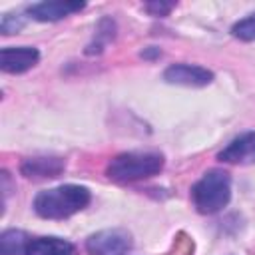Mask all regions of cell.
<instances>
[{
  "label": "cell",
  "mask_w": 255,
  "mask_h": 255,
  "mask_svg": "<svg viewBox=\"0 0 255 255\" xmlns=\"http://www.w3.org/2000/svg\"><path fill=\"white\" fill-rule=\"evenodd\" d=\"M90 189L84 185H58L34 197V211L44 219H66L90 203Z\"/></svg>",
  "instance_id": "cell-1"
},
{
  "label": "cell",
  "mask_w": 255,
  "mask_h": 255,
  "mask_svg": "<svg viewBox=\"0 0 255 255\" xmlns=\"http://www.w3.org/2000/svg\"><path fill=\"white\" fill-rule=\"evenodd\" d=\"M163 169V155L155 151H126L116 155L108 169L106 175L112 181L118 183H129L137 179H147L157 175Z\"/></svg>",
  "instance_id": "cell-2"
},
{
  "label": "cell",
  "mask_w": 255,
  "mask_h": 255,
  "mask_svg": "<svg viewBox=\"0 0 255 255\" xmlns=\"http://www.w3.org/2000/svg\"><path fill=\"white\" fill-rule=\"evenodd\" d=\"M191 199L199 213L211 215L221 211L231 199V177L227 171L211 169L193 187Z\"/></svg>",
  "instance_id": "cell-3"
},
{
  "label": "cell",
  "mask_w": 255,
  "mask_h": 255,
  "mask_svg": "<svg viewBox=\"0 0 255 255\" xmlns=\"http://www.w3.org/2000/svg\"><path fill=\"white\" fill-rule=\"evenodd\" d=\"M90 255H126L131 249V237L124 229H104L88 237Z\"/></svg>",
  "instance_id": "cell-4"
},
{
  "label": "cell",
  "mask_w": 255,
  "mask_h": 255,
  "mask_svg": "<svg viewBox=\"0 0 255 255\" xmlns=\"http://www.w3.org/2000/svg\"><path fill=\"white\" fill-rule=\"evenodd\" d=\"M163 80L167 84H177V86H187V88H201L211 84L213 72L193 66V64H173L163 72Z\"/></svg>",
  "instance_id": "cell-5"
},
{
  "label": "cell",
  "mask_w": 255,
  "mask_h": 255,
  "mask_svg": "<svg viewBox=\"0 0 255 255\" xmlns=\"http://www.w3.org/2000/svg\"><path fill=\"white\" fill-rule=\"evenodd\" d=\"M217 159L225 163H237V165L255 163V131H245L235 139H231L217 153Z\"/></svg>",
  "instance_id": "cell-6"
},
{
  "label": "cell",
  "mask_w": 255,
  "mask_h": 255,
  "mask_svg": "<svg viewBox=\"0 0 255 255\" xmlns=\"http://www.w3.org/2000/svg\"><path fill=\"white\" fill-rule=\"evenodd\" d=\"M40 60V52L32 46H18V48H2L0 52V68L8 74H22L36 66Z\"/></svg>",
  "instance_id": "cell-7"
},
{
  "label": "cell",
  "mask_w": 255,
  "mask_h": 255,
  "mask_svg": "<svg viewBox=\"0 0 255 255\" xmlns=\"http://www.w3.org/2000/svg\"><path fill=\"white\" fill-rule=\"evenodd\" d=\"M86 4L84 2H72V0H54V2H38L28 8L30 18L38 22H56L62 20L74 12H80Z\"/></svg>",
  "instance_id": "cell-8"
},
{
  "label": "cell",
  "mask_w": 255,
  "mask_h": 255,
  "mask_svg": "<svg viewBox=\"0 0 255 255\" xmlns=\"http://www.w3.org/2000/svg\"><path fill=\"white\" fill-rule=\"evenodd\" d=\"M66 167L62 157H28L22 161L20 171L28 179H48L58 177Z\"/></svg>",
  "instance_id": "cell-9"
},
{
  "label": "cell",
  "mask_w": 255,
  "mask_h": 255,
  "mask_svg": "<svg viewBox=\"0 0 255 255\" xmlns=\"http://www.w3.org/2000/svg\"><path fill=\"white\" fill-rule=\"evenodd\" d=\"M76 249L70 241L60 237H30L26 255H74Z\"/></svg>",
  "instance_id": "cell-10"
},
{
  "label": "cell",
  "mask_w": 255,
  "mask_h": 255,
  "mask_svg": "<svg viewBox=\"0 0 255 255\" xmlns=\"http://www.w3.org/2000/svg\"><path fill=\"white\" fill-rule=\"evenodd\" d=\"M32 235L20 229H8L0 237V255H26V245Z\"/></svg>",
  "instance_id": "cell-11"
},
{
  "label": "cell",
  "mask_w": 255,
  "mask_h": 255,
  "mask_svg": "<svg viewBox=\"0 0 255 255\" xmlns=\"http://www.w3.org/2000/svg\"><path fill=\"white\" fill-rule=\"evenodd\" d=\"M231 34L235 38L243 40V42H253L255 40V14H251L247 18L235 22L233 28H231Z\"/></svg>",
  "instance_id": "cell-12"
},
{
  "label": "cell",
  "mask_w": 255,
  "mask_h": 255,
  "mask_svg": "<svg viewBox=\"0 0 255 255\" xmlns=\"http://www.w3.org/2000/svg\"><path fill=\"white\" fill-rule=\"evenodd\" d=\"M173 8H175L173 2H149V4H145V10H147L149 14H153V16H165V14H169Z\"/></svg>",
  "instance_id": "cell-13"
},
{
  "label": "cell",
  "mask_w": 255,
  "mask_h": 255,
  "mask_svg": "<svg viewBox=\"0 0 255 255\" xmlns=\"http://www.w3.org/2000/svg\"><path fill=\"white\" fill-rule=\"evenodd\" d=\"M22 18L20 16H12V14H6L4 18H2V24H0V28H2V34H12V32H16V30H20L22 28Z\"/></svg>",
  "instance_id": "cell-14"
}]
</instances>
